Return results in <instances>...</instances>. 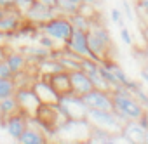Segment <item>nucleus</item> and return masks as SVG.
Returning <instances> with one entry per match:
<instances>
[{
    "label": "nucleus",
    "mask_w": 148,
    "mask_h": 144,
    "mask_svg": "<svg viewBox=\"0 0 148 144\" xmlns=\"http://www.w3.org/2000/svg\"><path fill=\"white\" fill-rule=\"evenodd\" d=\"M112 101H113V113L122 123H127L131 120H139L141 115L145 113V108L122 84L112 89Z\"/></svg>",
    "instance_id": "f257e3e1"
},
{
    "label": "nucleus",
    "mask_w": 148,
    "mask_h": 144,
    "mask_svg": "<svg viewBox=\"0 0 148 144\" xmlns=\"http://www.w3.org/2000/svg\"><path fill=\"white\" fill-rule=\"evenodd\" d=\"M56 106H58V109L61 111V115L66 120H86L87 106H86L82 96H79L75 92L61 96V99H59V103Z\"/></svg>",
    "instance_id": "f03ea898"
},
{
    "label": "nucleus",
    "mask_w": 148,
    "mask_h": 144,
    "mask_svg": "<svg viewBox=\"0 0 148 144\" xmlns=\"http://www.w3.org/2000/svg\"><path fill=\"white\" fill-rule=\"evenodd\" d=\"M38 31L52 37L56 42H59L61 45H64V42L71 37L73 33V26L70 23V19L66 16H54L51 21L44 23V24H38Z\"/></svg>",
    "instance_id": "7ed1b4c3"
},
{
    "label": "nucleus",
    "mask_w": 148,
    "mask_h": 144,
    "mask_svg": "<svg viewBox=\"0 0 148 144\" xmlns=\"http://www.w3.org/2000/svg\"><path fill=\"white\" fill-rule=\"evenodd\" d=\"M86 120L91 123V125H96V127H101V128H106V130H117L120 132L124 123L117 118V115L113 111H105V109H96V108H87V115H86Z\"/></svg>",
    "instance_id": "20e7f679"
},
{
    "label": "nucleus",
    "mask_w": 148,
    "mask_h": 144,
    "mask_svg": "<svg viewBox=\"0 0 148 144\" xmlns=\"http://www.w3.org/2000/svg\"><path fill=\"white\" fill-rule=\"evenodd\" d=\"M16 99H18V106H19V111L21 113H25L28 118H32V116H37V111H38V108H40V101H38V97L35 96V92H33V89L30 87H19L18 90H16Z\"/></svg>",
    "instance_id": "39448f33"
},
{
    "label": "nucleus",
    "mask_w": 148,
    "mask_h": 144,
    "mask_svg": "<svg viewBox=\"0 0 148 144\" xmlns=\"http://www.w3.org/2000/svg\"><path fill=\"white\" fill-rule=\"evenodd\" d=\"M32 89H33L35 96L38 97V101H40L42 104L56 106V104L59 103V99H61V96L54 90V87L51 85V82H49L45 77H42L40 80H35L33 85H32Z\"/></svg>",
    "instance_id": "423d86ee"
},
{
    "label": "nucleus",
    "mask_w": 148,
    "mask_h": 144,
    "mask_svg": "<svg viewBox=\"0 0 148 144\" xmlns=\"http://www.w3.org/2000/svg\"><path fill=\"white\" fill-rule=\"evenodd\" d=\"M84 103L87 108H96V109H105V111H113V101H112V92L110 90H99L92 89L91 92L82 96Z\"/></svg>",
    "instance_id": "0eeeda50"
},
{
    "label": "nucleus",
    "mask_w": 148,
    "mask_h": 144,
    "mask_svg": "<svg viewBox=\"0 0 148 144\" xmlns=\"http://www.w3.org/2000/svg\"><path fill=\"white\" fill-rule=\"evenodd\" d=\"M54 16H58V14H56V9L40 4L38 0H33V4H32V5L28 7V11L25 12V19L30 21V23H33V24H37V26H38V24H44V23H47V21H51Z\"/></svg>",
    "instance_id": "6e6552de"
},
{
    "label": "nucleus",
    "mask_w": 148,
    "mask_h": 144,
    "mask_svg": "<svg viewBox=\"0 0 148 144\" xmlns=\"http://www.w3.org/2000/svg\"><path fill=\"white\" fill-rule=\"evenodd\" d=\"M64 49L71 50V52H77L80 54L82 57H91L96 61L94 54L89 50V45H87V31H82V30H73L71 37L64 42ZM98 62V61H96Z\"/></svg>",
    "instance_id": "1a4fd4ad"
},
{
    "label": "nucleus",
    "mask_w": 148,
    "mask_h": 144,
    "mask_svg": "<svg viewBox=\"0 0 148 144\" xmlns=\"http://www.w3.org/2000/svg\"><path fill=\"white\" fill-rule=\"evenodd\" d=\"M23 21H25V16L21 12H18L14 7L7 9V14L4 18H0V33H4L5 37H12L23 24Z\"/></svg>",
    "instance_id": "9d476101"
},
{
    "label": "nucleus",
    "mask_w": 148,
    "mask_h": 144,
    "mask_svg": "<svg viewBox=\"0 0 148 144\" xmlns=\"http://www.w3.org/2000/svg\"><path fill=\"white\" fill-rule=\"evenodd\" d=\"M26 127H28V116H26L25 113H21V111L11 115V116L5 120V123H4V128L9 132V135H11L14 141H18V139L21 137V134L26 130Z\"/></svg>",
    "instance_id": "9b49d317"
},
{
    "label": "nucleus",
    "mask_w": 148,
    "mask_h": 144,
    "mask_svg": "<svg viewBox=\"0 0 148 144\" xmlns=\"http://www.w3.org/2000/svg\"><path fill=\"white\" fill-rule=\"evenodd\" d=\"M70 82H71V92H75L79 96H84V94H87V92H91L94 89L92 82L87 77V73H84L82 69L71 71L70 73Z\"/></svg>",
    "instance_id": "f8f14e48"
},
{
    "label": "nucleus",
    "mask_w": 148,
    "mask_h": 144,
    "mask_svg": "<svg viewBox=\"0 0 148 144\" xmlns=\"http://www.w3.org/2000/svg\"><path fill=\"white\" fill-rule=\"evenodd\" d=\"M120 134L125 139V142H143L145 139V128L138 123V120H131L124 123Z\"/></svg>",
    "instance_id": "ddd939ff"
},
{
    "label": "nucleus",
    "mask_w": 148,
    "mask_h": 144,
    "mask_svg": "<svg viewBox=\"0 0 148 144\" xmlns=\"http://www.w3.org/2000/svg\"><path fill=\"white\" fill-rule=\"evenodd\" d=\"M37 120H38V118H37ZM18 142H21V144H45V142H47V135L44 134L42 125H38V128H35V127L30 125V122H28V127H26V130L21 134V137L18 139Z\"/></svg>",
    "instance_id": "4468645a"
},
{
    "label": "nucleus",
    "mask_w": 148,
    "mask_h": 144,
    "mask_svg": "<svg viewBox=\"0 0 148 144\" xmlns=\"http://www.w3.org/2000/svg\"><path fill=\"white\" fill-rule=\"evenodd\" d=\"M51 85L54 87V90L59 96H66L71 92V82H70V73L68 71H59V73H54L51 77H45Z\"/></svg>",
    "instance_id": "2eb2a0df"
},
{
    "label": "nucleus",
    "mask_w": 148,
    "mask_h": 144,
    "mask_svg": "<svg viewBox=\"0 0 148 144\" xmlns=\"http://www.w3.org/2000/svg\"><path fill=\"white\" fill-rule=\"evenodd\" d=\"M87 141H89V142H99V144H112V142H117L119 137L113 135V134H112L110 130H106V128H101V127L92 125Z\"/></svg>",
    "instance_id": "dca6fc26"
},
{
    "label": "nucleus",
    "mask_w": 148,
    "mask_h": 144,
    "mask_svg": "<svg viewBox=\"0 0 148 144\" xmlns=\"http://www.w3.org/2000/svg\"><path fill=\"white\" fill-rule=\"evenodd\" d=\"M38 71L42 77H51L54 73H59V71H64L63 66L59 64L58 59H51V57H44L38 59Z\"/></svg>",
    "instance_id": "f3484780"
},
{
    "label": "nucleus",
    "mask_w": 148,
    "mask_h": 144,
    "mask_svg": "<svg viewBox=\"0 0 148 144\" xmlns=\"http://www.w3.org/2000/svg\"><path fill=\"white\" fill-rule=\"evenodd\" d=\"M5 62L9 64V68L16 73H23L25 68H26V56L25 54H18V52H7V57H5Z\"/></svg>",
    "instance_id": "a211bd4d"
},
{
    "label": "nucleus",
    "mask_w": 148,
    "mask_h": 144,
    "mask_svg": "<svg viewBox=\"0 0 148 144\" xmlns=\"http://www.w3.org/2000/svg\"><path fill=\"white\" fill-rule=\"evenodd\" d=\"M79 5L77 2H71V0H58L56 2V12L59 16H70V14H75L79 11Z\"/></svg>",
    "instance_id": "6ab92c4d"
},
{
    "label": "nucleus",
    "mask_w": 148,
    "mask_h": 144,
    "mask_svg": "<svg viewBox=\"0 0 148 144\" xmlns=\"http://www.w3.org/2000/svg\"><path fill=\"white\" fill-rule=\"evenodd\" d=\"M73 30H82V31H87L89 26H91V19H87L86 16H82L80 12H75V14H70L68 16Z\"/></svg>",
    "instance_id": "aec40b11"
},
{
    "label": "nucleus",
    "mask_w": 148,
    "mask_h": 144,
    "mask_svg": "<svg viewBox=\"0 0 148 144\" xmlns=\"http://www.w3.org/2000/svg\"><path fill=\"white\" fill-rule=\"evenodd\" d=\"M18 90L14 78H0V99H5L9 96H14Z\"/></svg>",
    "instance_id": "412c9836"
},
{
    "label": "nucleus",
    "mask_w": 148,
    "mask_h": 144,
    "mask_svg": "<svg viewBox=\"0 0 148 144\" xmlns=\"http://www.w3.org/2000/svg\"><path fill=\"white\" fill-rule=\"evenodd\" d=\"M98 71H99V75L108 82V85L112 87V89H115L117 85H120V82L117 80V77H115V73H113V71L105 64V62H101V64H98Z\"/></svg>",
    "instance_id": "4be33fe9"
},
{
    "label": "nucleus",
    "mask_w": 148,
    "mask_h": 144,
    "mask_svg": "<svg viewBox=\"0 0 148 144\" xmlns=\"http://www.w3.org/2000/svg\"><path fill=\"white\" fill-rule=\"evenodd\" d=\"M87 77H89V80L92 82V87L94 89H99V90H110L112 92V87L108 85V82L99 75V71L96 69V71H91V73H87Z\"/></svg>",
    "instance_id": "5701e85b"
},
{
    "label": "nucleus",
    "mask_w": 148,
    "mask_h": 144,
    "mask_svg": "<svg viewBox=\"0 0 148 144\" xmlns=\"http://www.w3.org/2000/svg\"><path fill=\"white\" fill-rule=\"evenodd\" d=\"M58 61H59V64L63 66V69H64V71H68V73L80 69V61H77V59H73V57L66 56V54H64V50H63V56H61Z\"/></svg>",
    "instance_id": "b1692460"
},
{
    "label": "nucleus",
    "mask_w": 148,
    "mask_h": 144,
    "mask_svg": "<svg viewBox=\"0 0 148 144\" xmlns=\"http://www.w3.org/2000/svg\"><path fill=\"white\" fill-rule=\"evenodd\" d=\"M49 49H45V47H42V45H38V47H25L23 49V54L25 56H28V57H35V59H44V57H47L49 56Z\"/></svg>",
    "instance_id": "393cba45"
},
{
    "label": "nucleus",
    "mask_w": 148,
    "mask_h": 144,
    "mask_svg": "<svg viewBox=\"0 0 148 144\" xmlns=\"http://www.w3.org/2000/svg\"><path fill=\"white\" fill-rule=\"evenodd\" d=\"M77 12H80L82 16H86L87 19H91V21H96V18H98V9H96V5L94 4H86V2H80V5H79V11Z\"/></svg>",
    "instance_id": "a878e982"
},
{
    "label": "nucleus",
    "mask_w": 148,
    "mask_h": 144,
    "mask_svg": "<svg viewBox=\"0 0 148 144\" xmlns=\"http://www.w3.org/2000/svg\"><path fill=\"white\" fill-rule=\"evenodd\" d=\"M38 45H42V47H45V49H49V50H54V49H59L58 47V42L52 38V37H49V35H45V33H42L40 37H38Z\"/></svg>",
    "instance_id": "bb28decb"
},
{
    "label": "nucleus",
    "mask_w": 148,
    "mask_h": 144,
    "mask_svg": "<svg viewBox=\"0 0 148 144\" xmlns=\"http://www.w3.org/2000/svg\"><path fill=\"white\" fill-rule=\"evenodd\" d=\"M132 96L136 97V101H138V103H139V104H141L145 109L148 108V94L143 90V85H139V87H138V89L132 92Z\"/></svg>",
    "instance_id": "cd10ccee"
},
{
    "label": "nucleus",
    "mask_w": 148,
    "mask_h": 144,
    "mask_svg": "<svg viewBox=\"0 0 148 144\" xmlns=\"http://www.w3.org/2000/svg\"><path fill=\"white\" fill-rule=\"evenodd\" d=\"M0 78H14V71L5 61H0Z\"/></svg>",
    "instance_id": "c85d7f7f"
},
{
    "label": "nucleus",
    "mask_w": 148,
    "mask_h": 144,
    "mask_svg": "<svg viewBox=\"0 0 148 144\" xmlns=\"http://www.w3.org/2000/svg\"><path fill=\"white\" fill-rule=\"evenodd\" d=\"M32 4H33V0H16V4H14V9L25 16V12L28 11V7H30Z\"/></svg>",
    "instance_id": "c756f323"
},
{
    "label": "nucleus",
    "mask_w": 148,
    "mask_h": 144,
    "mask_svg": "<svg viewBox=\"0 0 148 144\" xmlns=\"http://www.w3.org/2000/svg\"><path fill=\"white\" fill-rule=\"evenodd\" d=\"M136 9L148 19V0H136Z\"/></svg>",
    "instance_id": "7c9ffc66"
},
{
    "label": "nucleus",
    "mask_w": 148,
    "mask_h": 144,
    "mask_svg": "<svg viewBox=\"0 0 148 144\" xmlns=\"http://www.w3.org/2000/svg\"><path fill=\"white\" fill-rule=\"evenodd\" d=\"M120 37H122L125 45H132V37H131V33H129V30L125 26H120Z\"/></svg>",
    "instance_id": "2f4dec72"
},
{
    "label": "nucleus",
    "mask_w": 148,
    "mask_h": 144,
    "mask_svg": "<svg viewBox=\"0 0 148 144\" xmlns=\"http://www.w3.org/2000/svg\"><path fill=\"white\" fill-rule=\"evenodd\" d=\"M112 21L119 26H124V21H122V12L119 9H112Z\"/></svg>",
    "instance_id": "473e14b6"
},
{
    "label": "nucleus",
    "mask_w": 148,
    "mask_h": 144,
    "mask_svg": "<svg viewBox=\"0 0 148 144\" xmlns=\"http://www.w3.org/2000/svg\"><path fill=\"white\" fill-rule=\"evenodd\" d=\"M122 11H124V16H125L127 19H132V18H134L132 9H131V5H129L127 0H122Z\"/></svg>",
    "instance_id": "72a5a7b5"
},
{
    "label": "nucleus",
    "mask_w": 148,
    "mask_h": 144,
    "mask_svg": "<svg viewBox=\"0 0 148 144\" xmlns=\"http://www.w3.org/2000/svg\"><path fill=\"white\" fill-rule=\"evenodd\" d=\"M16 4V0H0V7L2 9H12Z\"/></svg>",
    "instance_id": "f704fd0d"
},
{
    "label": "nucleus",
    "mask_w": 148,
    "mask_h": 144,
    "mask_svg": "<svg viewBox=\"0 0 148 144\" xmlns=\"http://www.w3.org/2000/svg\"><path fill=\"white\" fill-rule=\"evenodd\" d=\"M40 4H44V5H47V7H52V9H56V2L58 0H38Z\"/></svg>",
    "instance_id": "c9c22d12"
},
{
    "label": "nucleus",
    "mask_w": 148,
    "mask_h": 144,
    "mask_svg": "<svg viewBox=\"0 0 148 144\" xmlns=\"http://www.w3.org/2000/svg\"><path fill=\"white\" fill-rule=\"evenodd\" d=\"M139 77H141V80H143L145 84H148V69H141V71H139Z\"/></svg>",
    "instance_id": "e433bc0d"
},
{
    "label": "nucleus",
    "mask_w": 148,
    "mask_h": 144,
    "mask_svg": "<svg viewBox=\"0 0 148 144\" xmlns=\"http://www.w3.org/2000/svg\"><path fill=\"white\" fill-rule=\"evenodd\" d=\"M5 57H7V52H5V49H0V61H5Z\"/></svg>",
    "instance_id": "4c0bfd02"
},
{
    "label": "nucleus",
    "mask_w": 148,
    "mask_h": 144,
    "mask_svg": "<svg viewBox=\"0 0 148 144\" xmlns=\"http://www.w3.org/2000/svg\"><path fill=\"white\" fill-rule=\"evenodd\" d=\"M80 2H86V4H94V5H98L101 0H80Z\"/></svg>",
    "instance_id": "58836bf2"
},
{
    "label": "nucleus",
    "mask_w": 148,
    "mask_h": 144,
    "mask_svg": "<svg viewBox=\"0 0 148 144\" xmlns=\"http://www.w3.org/2000/svg\"><path fill=\"white\" fill-rule=\"evenodd\" d=\"M143 56H145V59H146V62H148V43L145 45V50H143Z\"/></svg>",
    "instance_id": "ea45409f"
},
{
    "label": "nucleus",
    "mask_w": 148,
    "mask_h": 144,
    "mask_svg": "<svg viewBox=\"0 0 148 144\" xmlns=\"http://www.w3.org/2000/svg\"><path fill=\"white\" fill-rule=\"evenodd\" d=\"M7 14V9H2V7H0V18H4Z\"/></svg>",
    "instance_id": "a19ab883"
},
{
    "label": "nucleus",
    "mask_w": 148,
    "mask_h": 144,
    "mask_svg": "<svg viewBox=\"0 0 148 144\" xmlns=\"http://www.w3.org/2000/svg\"><path fill=\"white\" fill-rule=\"evenodd\" d=\"M143 142H146V144H148V128L145 130V139H143Z\"/></svg>",
    "instance_id": "79ce46f5"
},
{
    "label": "nucleus",
    "mask_w": 148,
    "mask_h": 144,
    "mask_svg": "<svg viewBox=\"0 0 148 144\" xmlns=\"http://www.w3.org/2000/svg\"><path fill=\"white\" fill-rule=\"evenodd\" d=\"M5 38H7V37H5V35H4V33H0V45H2V42H4V40H5Z\"/></svg>",
    "instance_id": "37998d69"
},
{
    "label": "nucleus",
    "mask_w": 148,
    "mask_h": 144,
    "mask_svg": "<svg viewBox=\"0 0 148 144\" xmlns=\"http://www.w3.org/2000/svg\"><path fill=\"white\" fill-rule=\"evenodd\" d=\"M71 2H77V4H80V0H71Z\"/></svg>",
    "instance_id": "c03bdc74"
},
{
    "label": "nucleus",
    "mask_w": 148,
    "mask_h": 144,
    "mask_svg": "<svg viewBox=\"0 0 148 144\" xmlns=\"http://www.w3.org/2000/svg\"><path fill=\"white\" fill-rule=\"evenodd\" d=\"M145 115H146V116H148V108H146V109H145Z\"/></svg>",
    "instance_id": "a18cd8bd"
}]
</instances>
